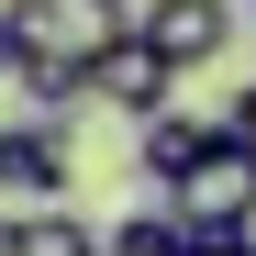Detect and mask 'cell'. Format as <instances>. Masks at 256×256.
Listing matches in <instances>:
<instances>
[{
  "mask_svg": "<svg viewBox=\"0 0 256 256\" xmlns=\"http://www.w3.org/2000/svg\"><path fill=\"white\" fill-rule=\"evenodd\" d=\"M0 45H12V78H90L122 45V12H100V0H0Z\"/></svg>",
  "mask_w": 256,
  "mask_h": 256,
  "instance_id": "obj_1",
  "label": "cell"
},
{
  "mask_svg": "<svg viewBox=\"0 0 256 256\" xmlns=\"http://www.w3.org/2000/svg\"><path fill=\"white\" fill-rule=\"evenodd\" d=\"M167 212H178L190 234H256V145H234L223 122H212V145L190 156V178L167 190Z\"/></svg>",
  "mask_w": 256,
  "mask_h": 256,
  "instance_id": "obj_2",
  "label": "cell"
},
{
  "mask_svg": "<svg viewBox=\"0 0 256 256\" xmlns=\"http://www.w3.org/2000/svg\"><path fill=\"white\" fill-rule=\"evenodd\" d=\"M234 0H134V12H122V34H134V45L167 67V78H190V67H212V56H223L234 45Z\"/></svg>",
  "mask_w": 256,
  "mask_h": 256,
  "instance_id": "obj_3",
  "label": "cell"
},
{
  "mask_svg": "<svg viewBox=\"0 0 256 256\" xmlns=\"http://www.w3.org/2000/svg\"><path fill=\"white\" fill-rule=\"evenodd\" d=\"M67 178H78V156H67L56 122H0V190H12L22 212H56Z\"/></svg>",
  "mask_w": 256,
  "mask_h": 256,
  "instance_id": "obj_4",
  "label": "cell"
},
{
  "mask_svg": "<svg viewBox=\"0 0 256 256\" xmlns=\"http://www.w3.org/2000/svg\"><path fill=\"white\" fill-rule=\"evenodd\" d=\"M167 90H178V78H167V67H156V56L134 45V34H122V45H112V56L90 67V100H112L122 122H156V112H167Z\"/></svg>",
  "mask_w": 256,
  "mask_h": 256,
  "instance_id": "obj_5",
  "label": "cell"
},
{
  "mask_svg": "<svg viewBox=\"0 0 256 256\" xmlns=\"http://www.w3.org/2000/svg\"><path fill=\"white\" fill-rule=\"evenodd\" d=\"M200 145H212L200 112H156V122H134V167H145V190H178Z\"/></svg>",
  "mask_w": 256,
  "mask_h": 256,
  "instance_id": "obj_6",
  "label": "cell"
},
{
  "mask_svg": "<svg viewBox=\"0 0 256 256\" xmlns=\"http://www.w3.org/2000/svg\"><path fill=\"white\" fill-rule=\"evenodd\" d=\"M0 256H100V234L56 200V212H12V223H0Z\"/></svg>",
  "mask_w": 256,
  "mask_h": 256,
  "instance_id": "obj_7",
  "label": "cell"
},
{
  "mask_svg": "<svg viewBox=\"0 0 256 256\" xmlns=\"http://www.w3.org/2000/svg\"><path fill=\"white\" fill-rule=\"evenodd\" d=\"M100 256H190V234H178V212L156 200V212H122V223L100 234Z\"/></svg>",
  "mask_w": 256,
  "mask_h": 256,
  "instance_id": "obj_8",
  "label": "cell"
},
{
  "mask_svg": "<svg viewBox=\"0 0 256 256\" xmlns=\"http://www.w3.org/2000/svg\"><path fill=\"white\" fill-rule=\"evenodd\" d=\"M212 122H223V134H234V145H256V90H245L234 112H212Z\"/></svg>",
  "mask_w": 256,
  "mask_h": 256,
  "instance_id": "obj_9",
  "label": "cell"
},
{
  "mask_svg": "<svg viewBox=\"0 0 256 256\" xmlns=\"http://www.w3.org/2000/svg\"><path fill=\"white\" fill-rule=\"evenodd\" d=\"M0 78H12V45H0Z\"/></svg>",
  "mask_w": 256,
  "mask_h": 256,
  "instance_id": "obj_10",
  "label": "cell"
},
{
  "mask_svg": "<svg viewBox=\"0 0 256 256\" xmlns=\"http://www.w3.org/2000/svg\"><path fill=\"white\" fill-rule=\"evenodd\" d=\"M100 12H122V0H100Z\"/></svg>",
  "mask_w": 256,
  "mask_h": 256,
  "instance_id": "obj_11",
  "label": "cell"
},
{
  "mask_svg": "<svg viewBox=\"0 0 256 256\" xmlns=\"http://www.w3.org/2000/svg\"><path fill=\"white\" fill-rule=\"evenodd\" d=\"M245 22H256V12H245Z\"/></svg>",
  "mask_w": 256,
  "mask_h": 256,
  "instance_id": "obj_12",
  "label": "cell"
}]
</instances>
